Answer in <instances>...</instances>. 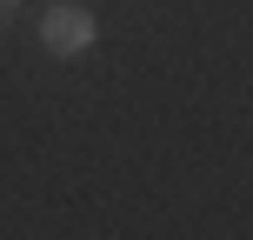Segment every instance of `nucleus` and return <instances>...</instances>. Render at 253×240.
<instances>
[{
	"label": "nucleus",
	"instance_id": "2",
	"mask_svg": "<svg viewBox=\"0 0 253 240\" xmlns=\"http://www.w3.org/2000/svg\"><path fill=\"white\" fill-rule=\"evenodd\" d=\"M13 13H20V7H13V0H0V27H13Z\"/></svg>",
	"mask_w": 253,
	"mask_h": 240
},
{
	"label": "nucleus",
	"instance_id": "1",
	"mask_svg": "<svg viewBox=\"0 0 253 240\" xmlns=\"http://www.w3.org/2000/svg\"><path fill=\"white\" fill-rule=\"evenodd\" d=\"M93 40H100V20H93L80 0H53V7L40 13V47L47 53H87Z\"/></svg>",
	"mask_w": 253,
	"mask_h": 240
}]
</instances>
